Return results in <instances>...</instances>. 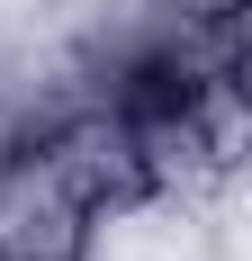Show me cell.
Wrapping results in <instances>:
<instances>
[{
    "label": "cell",
    "mask_w": 252,
    "mask_h": 261,
    "mask_svg": "<svg viewBox=\"0 0 252 261\" xmlns=\"http://www.w3.org/2000/svg\"><path fill=\"white\" fill-rule=\"evenodd\" d=\"M99 216L54 180L36 135H0V261H90Z\"/></svg>",
    "instance_id": "6da1fadb"
},
{
    "label": "cell",
    "mask_w": 252,
    "mask_h": 261,
    "mask_svg": "<svg viewBox=\"0 0 252 261\" xmlns=\"http://www.w3.org/2000/svg\"><path fill=\"white\" fill-rule=\"evenodd\" d=\"M180 99H189V117H198V144L216 171H243L252 153V108H243V72H198L180 81Z\"/></svg>",
    "instance_id": "7a4b0ae2"
}]
</instances>
